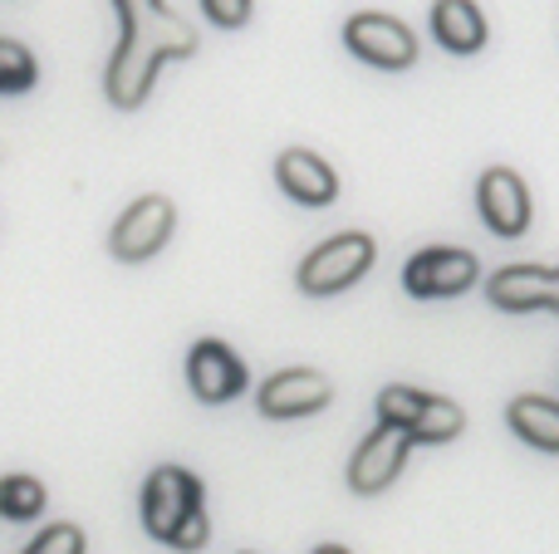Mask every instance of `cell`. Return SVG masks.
Masks as SVG:
<instances>
[{
    "label": "cell",
    "mask_w": 559,
    "mask_h": 554,
    "mask_svg": "<svg viewBox=\"0 0 559 554\" xmlns=\"http://www.w3.org/2000/svg\"><path fill=\"white\" fill-rule=\"evenodd\" d=\"M35 79H39L35 55L20 39L0 35V94H25V88H35Z\"/></svg>",
    "instance_id": "cell-16"
},
{
    "label": "cell",
    "mask_w": 559,
    "mask_h": 554,
    "mask_svg": "<svg viewBox=\"0 0 559 554\" xmlns=\"http://www.w3.org/2000/svg\"><path fill=\"white\" fill-rule=\"evenodd\" d=\"M173 226H177V212L167 196H138V202L114 221L108 251H114L118 261H147V255H157L167 245Z\"/></svg>",
    "instance_id": "cell-5"
},
{
    "label": "cell",
    "mask_w": 559,
    "mask_h": 554,
    "mask_svg": "<svg viewBox=\"0 0 559 554\" xmlns=\"http://www.w3.org/2000/svg\"><path fill=\"white\" fill-rule=\"evenodd\" d=\"M202 10L222 29H236V25H246V20H251V0H202Z\"/></svg>",
    "instance_id": "cell-19"
},
{
    "label": "cell",
    "mask_w": 559,
    "mask_h": 554,
    "mask_svg": "<svg viewBox=\"0 0 559 554\" xmlns=\"http://www.w3.org/2000/svg\"><path fill=\"white\" fill-rule=\"evenodd\" d=\"M486 300L511 314L545 310V300H550V270H540V265H506V270H496L486 280Z\"/></svg>",
    "instance_id": "cell-13"
},
{
    "label": "cell",
    "mask_w": 559,
    "mask_h": 554,
    "mask_svg": "<svg viewBox=\"0 0 559 554\" xmlns=\"http://www.w3.org/2000/svg\"><path fill=\"white\" fill-rule=\"evenodd\" d=\"M373 255H378L373 236H364V231L334 236V241H324L319 251H309L305 261H299V290H305V294H338V290H348L354 280H364V275H368Z\"/></svg>",
    "instance_id": "cell-4"
},
{
    "label": "cell",
    "mask_w": 559,
    "mask_h": 554,
    "mask_svg": "<svg viewBox=\"0 0 559 554\" xmlns=\"http://www.w3.org/2000/svg\"><path fill=\"white\" fill-rule=\"evenodd\" d=\"M329 398H334V388H329L324 373L285 369V373H275V378H265V388L255 402H261L265 418H309V412L329 408Z\"/></svg>",
    "instance_id": "cell-10"
},
{
    "label": "cell",
    "mask_w": 559,
    "mask_h": 554,
    "mask_svg": "<svg viewBox=\"0 0 559 554\" xmlns=\"http://www.w3.org/2000/svg\"><path fill=\"white\" fill-rule=\"evenodd\" d=\"M25 554H84V530L79 526H49Z\"/></svg>",
    "instance_id": "cell-18"
},
{
    "label": "cell",
    "mask_w": 559,
    "mask_h": 554,
    "mask_svg": "<svg viewBox=\"0 0 559 554\" xmlns=\"http://www.w3.org/2000/svg\"><path fill=\"white\" fill-rule=\"evenodd\" d=\"M143 526L173 550H202L212 530L202 510V481L182 467H157L143 486Z\"/></svg>",
    "instance_id": "cell-2"
},
{
    "label": "cell",
    "mask_w": 559,
    "mask_h": 554,
    "mask_svg": "<svg viewBox=\"0 0 559 554\" xmlns=\"http://www.w3.org/2000/svg\"><path fill=\"white\" fill-rule=\"evenodd\" d=\"M476 206H481V221L491 226L496 236H525V226H531V186L521 182V172H511V167H491V172H481V182H476Z\"/></svg>",
    "instance_id": "cell-9"
},
{
    "label": "cell",
    "mask_w": 559,
    "mask_h": 554,
    "mask_svg": "<svg viewBox=\"0 0 559 554\" xmlns=\"http://www.w3.org/2000/svg\"><path fill=\"white\" fill-rule=\"evenodd\" d=\"M344 45L373 69H407L417 59V35L413 29H407L403 20H393V15H373V10H364V15L348 20Z\"/></svg>",
    "instance_id": "cell-6"
},
{
    "label": "cell",
    "mask_w": 559,
    "mask_h": 554,
    "mask_svg": "<svg viewBox=\"0 0 559 554\" xmlns=\"http://www.w3.org/2000/svg\"><path fill=\"white\" fill-rule=\"evenodd\" d=\"M378 422L407 432L413 442H452V437H462L466 412L447 398H432V393L393 383V388L378 393Z\"/></svg>",
    "instance_id": "cell-3"
},
{
    "label": "cell",
    "mask_w": 559,
    "mask_h": 554,
    "mask_svg": "<svg viewBox=\"0 0 559 554\" xmlns=\"http://www.w3.org/2000/svg\"><path fill=\"white\" fill-rule=\"evenodd\" d=\"M314 554H348V550H344V545H319Z\"/></svg>",
    "instance_id": "cell-21"
},
{
    "label": "cell",
    "mask_w": 559,
    "mask_h": 554,
    "mask_svg": "<svg viewBox=\"0 0 559 554\" xmlns=\"http://www.w3.org/2000/svg\"><path fill=\"white\" fill-rule=\"evenodd\" d=\"M432 35L452 55H476L486 45V15L476 0H437L432 5Z\"/></svg>",
    "instance_id": "cell-14"
},
{
    "label": "cell",
    "mask_w": 559,
    "mask_h": 554,
    "mask_svg": "<svg viewBox=\"0 0 559 554\" xmlns=\"http://www.w3.org/2000/svg\"><path fill=\"white\" fill-rule=\"evenodd\" d=\"M545 310L559 314V270H550V300H545Z\"/></svg>",
    "instance_id": "cell-20"
},
{
    "label": "cell",
    "mask_w": 559,
    "mask_h": 554,
    "mask_svg": "<svg viewBox=\"0 0 559 554\" xmlns=\"http://www.w3.org/2000/svg\"><path fill=\"white\" fill-rule=\"evenodd\" d=\"M506 418H511V432L521 442H531V447H540V451H559V402L515 398L511 408H506Z\"/></svg>",
    "instance_id": "cell-15"
},
{
    "label": "cell",
    "mask_w": 559,
    "mask_h": 554,
    "mask_svg": "<svg viewBox=\"0 0 559 554\" xmlns=\"http://www.w3.org/2000/svg\"><path fill=\"white\" fill-rule=\"evenodd\" d=\"M114 10L123 15V39L108 59L104 94L114 108L133 113L153 94V79L167 59L197 55V29L182 15H173L163 0H114Z\"/></svg>",
    "instance_id": "cell-1"
},
{
    "label": "cell",
    "mask_w": 559,
    "mask_h": 554,
    "mask_svg": "<svg viewBox=\"0 0 559 554\" xmlns=\"http://www.w3.org/2000/svg\"><path fill=\"white\" fill-rule=\"evenodd\" d=\"M45 510V486L35 477H5L0 481V516L5 520H35Z\"/></svg>",
    "instance_id": "cell-17"
},
{
    "label": "cell",
    "mask_w": 559,
    "mask_h": 554,
    "mask_svg": "<svg viewBox=\"0 0 559 554\" xmlns=\"http://www.w3.org/2000/svg\"><path fill=\"white\" fill-rule=\"evenodd\" d=\"M187 383L202 402H231L246 388V363L222 339H202L187 359Z\"/></svg>",
    "instance_id": "cell-11"
},
{
    "label": "cell",
    "mask_w": 559,
    "mask_h": 554,
    "mask_svg": "<svg viewBox=\"0 0 559 554\" xmlns=\"http://www.w3.org/2000/svg\"><path fill=\"white\" fill-rule=\"evenodd\" d=\"M481 265H476L472 251H456V245H432V251L413 255L403 270V285L407 294L417 300H442V294H462L476 285Z\"/></svg>",
    "instance_id": "cell-7"
},
{
    "label": "cell",
    "mask_w": 559,
    "mask_h": 554,
    "mask_svg": "<svg viewBox=\"0 0 559 554\" xmlns=\"http://www.w3.org/2000/svg\"><path fill=\"white\" fill-rule=\"evenodd\" d=\"M407 447H413L407 432L378 422V432H368L364 447H358L354 461H348V486H354L358 496H378V491H388L397 481V471H403Z\"/></svg>",
    "instance_id": "cell-8"
},
{
    "label": "cell",
    "mask_w": 559,
    "mask_h": 554,
    "mask_svg": "<svg viewBox=\"0 0 559 554\" xmlns=\"http://www.w3.org/2000/svg\"><path fill=\"white\" fill-rule=\"evenodd\" d=\"M275 177H280V186H285V196H295L299 206H329L338 196L334 167H329L324 157H314L309 147H289V153H280Z\"/></svg>",
    "instance_id": "cell-12"
}]
</instances>
